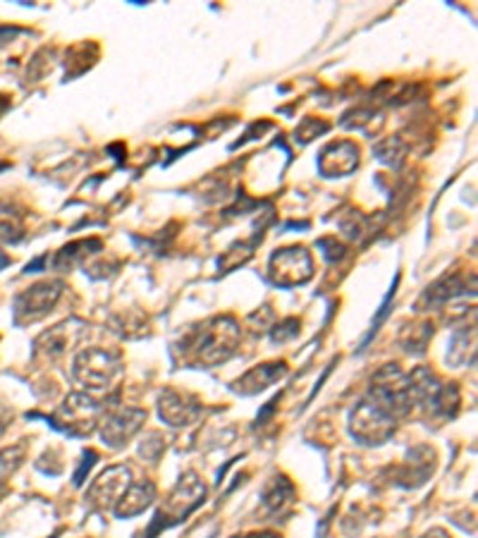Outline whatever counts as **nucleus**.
I'll use <instances>...</instances> for the list:
<instances>
[{
    "label": "nucleus",
    "instance_id": "c85d7f7f",
    "mask_svg": "<svg viewBox=\"0 0 478 538\" xmlns=\"http://www.w3.org/2000/svg\"><path fill=\"white\" fill-rule=\"evenodd\" d=\"M43 264H46V256H39L36 261H31V264H27V268H24V273H39L43 268Z\"/></svg>",
    "mask_w": 478,
    "mask_h": 538
},
{
    "label": "nucleus",
    "instance_id": "4be33fe9",
    "mask_svg": "<svg viewBox=\"0 0 478 538\" xmlns=\"http://www.w3.org/2000/svg\"><path fill=\"white\" fill-rule=\"evenodd\" d=\"M254 247H256V237H254L251 242L232 244V247L218 258V268H221L222 273H230L235 271V268H239V265H244L251 256H254Z\"/></svg>",
    "mask_w": 478,
    "mask_h": 538
},
{
    "label": "nucleus",
    "instance_id": "6e6552de",
    "mask_svg": "<svg viewBox=\"0 0 478 538\" xmlns=\"http://www.w3.org/2000/svg\"><path fill=\"white\" fill-rule=\"evenodd\" d=\"M146 423V412L139 407H117L110 409L99 423V433L100 440L113 447V450H120L125 445L132 440V438L142 430V426Z\"/></svg>",
    "mask_w": 478,
    "mask_h": 538
},
{
    "label": "nucleus",
    "instance_id": "20e7f679",
    "mask_svg": "<svg viewBox=\"0 0 478 538\" xmlns=\"http://www.w3.org/2000/svg\"><path fill=\"white\" fill-rule=\"evenodd\" d=\"M74 378L84 387L91 390H106L122 376L120 351L106 350V347H89L74 357L72 364Z\"/></svg>",
    "mask_w": 478,
    "mask_h": 538
},
{
    "label": "nucleus",
    "instance_id": "f704fd0d",
    "mask_svg": "<svg viewBox=\"0 0 478 538\" xmlns=\"http://www.w3.org/2000/svg\"><path fill=\"white\" fill-rule=\"evenodd\" d=\"M7 106H10V100H7L5 96H0V115H3V110H5Z\"/></svg>",
    "mask_w": 478,
    "mask_h": 538
},
{
    "label": "nucleus",
    "instance_id": "412c9836",
    "mask_svg": "<svg viewBox=\"0 0 478 538\" xmlns=\"http://www.w3.org/2000/svg\"><path fill=\"white\" fill-rule=\"evenodd\" d=\"M24 459H27V445L24 443L10 445V447L0 450V495H5V481L20 469Z\"/></svg>",
    "mask_w": 478,
    "mask_h": 538
},
{
    "label": "nucleus",
    "instance_id": "f257e3e1",
    "mask_svg": "<svg viewBox=\"0 0 478 538\" xmlns=\"http://www.w3.org/2000/svg\"><path fill=\"white\" fill-rule=\"evenodd\" d=\"M242 330L232 316H213L187 330L179 343L182 359L194 366H221L237 351Z\"/></svg>",
    "mask_w": 478,
    "mask_h": 538
},
{
    "label": "nucleus",
    "instance_id": "9d476101",
    "mask_svg": "<svg viewBox=\"0 0 478 538\" xmlns=\"http://www.w3.org/2000/svg\"><path fill=\"white\" fill-rule=\"evenodd\" d=\"M158 416L168 426L182 429L201 416V402L189 393H179L175 387H165L158 397Z\"/></svg>",
    "mask_w": 478,
    "mask_h": 538
},
{
    "label": "nucleus",
    "instance_id": "b1692460",
    "mask_svg": "<svg viewBox=\"0 0 478 538\" xmlns=\"http://www.w3.org/2000/svg\"><path fill=\"white\" fill-rule=\"evenodd\" d=\"M297 335H300V321L297 318H285V321L275 323L271 328V343L275 344L290 343Z\"/></svg>",
    "mask_w": 478,
    "mask_h": 538
},
{
    "label": "nucleus",
    "instance_id": "72a5a7b5",
    "mask_svg": "<svg viewBox=\"0 0 478 538\" xmlns=\"http://www.w3.org/2000/svg\"><path fill=\"white\" fill-rule=\"evenodd\" d=\"M7 421H10V419H7V414H3V412H0V436H3V433H5Z\"/></svg>",
    "mask_w": 478,
    "mask_h": 538
},
{
    "label": "nucleus",
    "instance_id": "c756f323",
    "mask_svg": "<svg viewBox=\"0 0 478 538\" xmlns=\"http://www.w3.org/2000/svg\"><path fill=\"white\" fill-rule=\"evenodd\" d=\"M235 538H282L275 531H256V534H247V536H235Z\"/></svg>",
    "mask_w": 478,
    "mask_h": 538
},
{
    "label": "nucleus",
    "instance_id": "39448f33",
    "mask_svg": "<svg viewBox=\"0 0 478 538\" xmlns=\"http://www.w3.org/2000/svg\"><path fill=\"white\" fill-rule=\"evenodd\" d=\"M397 419L380 409L369 397L359 400L350 414V433L364 445H383L395 436Z\"/></svg>",
    "mask_w": 478,
    "mask_h": 538
},
{
    "label": "nucleus",
    "instance_id": "bb28decb",
    "mask_svg": "<svg viewBox=\"0 0 478 538\" xmlns=\"http://www.w3.org/2000/svg\"><path fill=\"white\" fill-rule=\"evenodd\" d=\"M328 129V122H321V120H314V117H307L304 120V125H301L297 132H294V136H300V142H311L316 134H323Z\"/></svg>",
    "mask_w": 478,
    "mask_h": 538
},
{
    "label": "nucleus",
    "instance_id": "f8f14e48",
    "mask_svg": "<svg viewBox=\"0 0 478 538\" xmlns=\"http://www.w3.org/2000/svg\"><path fill=\"white\" fill-rule=\"evenodd\" d=\"M359 168V146L350 139L328 143L318 156V170L326 178H344Z\"/></svg>",
    "mask_w": 478,
    "mask_h": 538
},
{
    "label": "nucleus",
    "instance_id": "0eeeda50",
    "mask_svg": "<svg viewBox=\"0 0 478 538\" xmlns=\"http://www.w3.org/2000/svg\"><path fill=\"white\" fill-rule=\"evenodd\" d=\"M268 273L278 287L304 285L314 278V258L304 247H285L271 256Z\"/></svg>",
    "mask_w": 478,
    "mask_h": 538
},
{
    "label": "nucleus",
    "instance_id": "9b49d317",
    "mask_svg": "<svg viewBox=\"0 0 478 538\" xmlns=\"http://www.w3.org/2000/svg\"><path fill=\"white\" fill-rule=\"evenodd\" d=\"M474 294V287H469L466 278L462 273H452V275H443L438 278L433 285H429L423 290V294L416 301V308L419 311H436V308H443L448 304L462 297V294Z\"/></svg>",
    "mask_w": 478,
    "mask_h": 538
},
{
    "label": "nucleus",
    "instance_id": "393cba45",
    "mask_svg": "<svg viewBox=\"0 0 478 538\" xmlns=\"http://www.w3.org/2000/svg\"><path fill=\"white\" fill-rule=\"evenodd\" d=\"M318 249H323V256L328 258L330 264H337L347 256V247L340 244L335 237H326V239H318Z\"/></svg>",
    "mask_w": 478,
    "mask_h": 538
},
{
    "label": "nucleus",
    "instance_id": "473e14b6",
    "mask_svg": "<svg viewBox=\"0 0 478 538\" xmlns=\"http://www.w3.org/2000/svg\"><path fill=\"white\" fill-rule=\"evenodd\" d=\"M7 265H10V256H7L5 251H0V271H3V268H7Z\"/></svg>",
    "mask_w": 478,
    "mask_h": 538
},
{
    "label": "nucleus",
    "instance_id": "dca6fc26",
    "mask_svg": "<svg viewBox=\"0 0 478 538\" xmlns=\"http://www.w3.org/2000/svg\"><path fill=\"white\" fill-rule=\"evenodd\" d=\"M153 500H156L153 481H136V483H129L120 500L115 502L113 512L117 519H132V516L146 512L153 505Z\"/></svg>",
    "mask_w": 478,
    "mask_h": 538
},
{
    "label": "nucleus",
    "instance_id": "f03ea898",
    "mask_svg": "<svg viewBox=\"0 0 478 538\" xmlns=\"http://www.w3.org/2000/svg\"><path fill=\"white\" fill-rule=\"evenodd\" d=\"M206 498V486L196 473H185L178 481V486L172 488L168 500L163 502V508L158 509L153 522H151L146 538H156L161 531H168L170 526H178L192 515L194 509L199 508L201 502Z\"/></svg>",
    "mask_w": 478,
    "mask_h": 538
},
{
    "label": "nucleus",
    "instance_id": "5701e85b",
    "mask_svg": "<svg viewBox=\"0 0 478 538\" xmlns=\"http://www.w3.org/2000/svg\"><path fill=\"white\" fill-rule=\"evenodd\" d=\"M397 282H400V275H395V282H393V287H390V292L386 294V299H383V304H380L378 311H376V318H373L371 328H369V333H366V337H364V340H361V350H366V347H369V343H371L373 337L378 335L380 325H383V323H386L387 314H390V311H393L395 294H397Z\"/></svg>",
    "mask_w": 478,
    "mask_h": 538
},
{
    "label": "nucleus",
    "instance_id": "6ab92c4d",
    "mask_svg": "<svg viewBox=\"0 0 478 538\" xmlns=\"http://www.w3.org/2000/svg\"><path fill=\"white\" fill-rule=\"evenodd\" d=\"M100 249H103V242L96 239V237L79 239V242H70L67 247H63V249L57 251V256H56V261H53V265H56L57 271H70V268H74L77 264L86 261V256L99 254Z\"/></svg>",
    "mask_w": 478,
    "mask_h": 538
},
{
    "label": "nucleus",
    "instance_id": "cd10ccee",
    "mask_svg": "<svg viewBox=\"0 0 478 538\" xmlns=\"http://www.w3.org/2000/svg\"><path fill=\"white\" fill-rule=\"evenodd\" d=\"M22 232L17 228H14L13 222H0V242L5 244H17L22 239Z\"/></svg>",
    "mask_w": 478,
    "mask_h": 538
},
{
    "label": "nucleus",
    "instance_id": "7c9ffc66",
    "mask_svg": "<svg viewBox=\"0 0 478 538\" xmlns=\"http://www.w3.org/2000/svg\"><path fill=\"white\" fill-rule=\"evenodd\" d=\"M422 538H450V534H448V531L445 529H430V531H426V534H423Z\"/></svg>",
    "mask_w": 478,
    "mask_h": 538
},
{
    "label": "nucleus",
    "instance_id": "423d86ee",
    "mask_svg": "<svg viewBox=\"0 0 478 538\" xmlns=\"http://www.w3.org/2000/svg\"><path fill=\"white\" fill-rule=\"evenodd\" d=\"M63 290L65 285L60 280H46V282H36L29 290L17 294L13 304L14 325L41 321L43 316H48L56 308L57 299L63 297Z\"/></svg>",
    "mask_w": 478,
    "mask_h": 538
},
{
    "label": "nucleus",
    "instance_id": "c9c22d12",
    "mask_svg": "<svg viewBox=\"0 0 478 538\" xmlns=\"http://www.w3.org/2000/svg\"><path fill=\"white\" fill-rule=\"evenodd\" d=\"M56 536H57V534H53V536H50V538H56Z\"/></svg>",
    "mask_w": 478,
    "mask_h": 538
},
{
    "label": "nucleus",
    "instance_id": "ddd939ff",
    "mask_svg": "<svg viewBox=\"0 0 478 538\" xmlns=\"http://www.w3.org/2000/svg\"><path fill=\"white\" fill-rule=\"evenodd\" d=\"M436 450L429 445H416L407 452V459L397 469V483L404 488L423 486L436 469Z\"/></svg>",
    "mask_w": 478,
    "mask_h": 538
},
{
    "label": "nucleus",
    "instance_id": "2eb2a0df",
    "mask_svg": "<svg viewBox=\"0 0 478 538\" xmlns=\"http://www.w3.org/2000/svg\"><path fill=\"white\" fill-rule=\"evenodd\" d=\"M287 376V364L285 361H268V364H258L254 369L244 373L242 378H237L232 383V390L237 395H244V397H249V395H258L264 393L265 387H271L273 383H278Z\"/></svg>",
    "mask_w": 478,
    "mask_h": 538
},
{
    "label": "nucleus",
    "instance_id": "7ed1b4c3",
    "mask_svg": "<svg viewBox=\"0 0 478 538\" xmlns=\"http://www.w3.org/2000/svg\"><path fill=\"white\" fill-rule=\"evenodd\" d=\"M100 414H103V407L91 395L72 393L56 409V414L43 416V419L48 421L50 429L60 430V433H67L72 438H86L99 429Z\"/></svg>",
    "mask_w": 478,
    "mask_h": 538
},
{
    "label": "nucleus",
    "instance_id": "4468645a",
    "mask_svg": "<svg viewBox=\"0 0 478 538\" xmlns=\"http://www.w3.org/2000/svg\"><path fill=\"white\" fill-rule=\"evenodd\" d=\"M294 500H297L294 483L287 476H282V473L273 476L264 486V490H261V509L271 519H282L285 515H290L294 508Z\"/></svg>",
    "mask_w": 478,
    "mask_h": 538
},
{
    "label": "nucleus",
    "instance_id": "1a4fd4ad",
    "mask_svg": "<svg viewBox=\"0 0 478 538\" xmlns=\"http://www.w3.org/2000/svg\"><path fill=\"white\" fill-rule=\"evenodd\" d=\"M129 483H132V472L129 466L125 464H113L108 466L106 472L99 473V479L93 481L91 488L86 490V502L91 505L93 509H113L115 502L120 500L122 493L127 490Z\"/></svg>",
    "mask_w": 478,
    "mask_h": 538
},
{
    "label": "nucleus",
    "instance_id": "a211bd4d",
    "mask_svg": "<svg viewBox=\"0 0 478 538\" xmlns=\"http://www.w3.org/2000/svg\"><path fill=\"white\" fill-rule=\"evenodd\" d=\"M476 359V328H457L452 333L450 344H448V364L452 369H462L466 364H474Z\"/></svg>",
    "mask_w": 478,
    "mask_h": 538
},
{
    "label": "nucleus",
    "instance_id": "f3484780",
    "mask_svg": "<svg viewBox=\"0 0 478 538\" xmlns=\"http://www.w3.org/2000/svg\"><path fill=\"white\" fill-rule=\"evenodd\" d=\"M77 340L79 330L72 328V323H60L56 328L46 330L43 335H39V340L34 343L36 354H46L48 359L60 357V354H65V351L70 350Z\"/></svg>",
    "mask_w": 478,
    "mask_h": 538
},
{
    "label": "nucleus",
    "instance_id": "aec40b11",
    "mask_svg": "<svg viewBox=\"0 0 478 538\" xmlns=\"http://www.w3.org/2000/svg\"><path fill=\"white\" fill-rule=\"evenodd\" d=\"M430 337H433V323L422 321V323H414V325H407V328L402 330L400 344L402 350L419 357V354L426 351V344H429Z\"/></svg>",
    "mask_w": 478,
    "mask_h": 538
},
{
    "label": "nucleus",
    "instance_id": "2f4dec72",
    "mask_svg": "<svg viewBox=\"0 0 478 538\" xmlns=\"http://www.w3.org/2000/svg\"><path fill=\"white\" fill-rule=\"evenodd\" d=\"M14 34H20V29H7V27H3V29H0V43L10 41V39H13Z\"/></svg>",
    "mask_w": 478,
    "mask_h": 538
},
{
    "label": "nucleus",
    "instance_id": "a878e982",
    "mask_svg": "<svg viewBox=\"0 0 478 538\" xmlns=\"http://www.w3.org/2000/svg\"><path fill=\"white\" fill-rule=\"evenodd\" d=\"M96 462H99V452L96 450H86L84 455H82V464H79V469L77 472H74V476H72V483H74V486H84V481H86V476H89V472H91L93 469V464H96Z\"/></svg>",
    "mask_w": 478,
    "mask_h": 538
}]
</instances>
